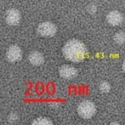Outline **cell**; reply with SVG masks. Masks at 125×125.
<instances>
[{
	"mask_svg": "<svg viewBox=\"0 0 125 125\" xmlns=\"http://www.w3.org/2000/svg\"><path fill=\"white\" fill-rule=\"evenodd\" d=\"M62 52L65 58L73 62L84 61L87 55V49L85 44L75 39H70L65 42Z\"/></svg>",
	"mask_w": 125,
	"mask_h": 125,
	"instance_id": "obj_1",
	"label": "cell"
},
{
	"mask_svg": "<svg viewBox=\"0 0 125 125\" xmlns=\"http://www.w3.org/2000/svg\"><path fill=\"white\" fill-rule=\"evenodd\" d=\"M96 106L90 100H86L82 101L77 108L78 114L84 119H91L96 113Z\"/></svg>",
	"mask_w": 125,
	"mask_h": 125,
	"instance_id": "obj_2",
	"label": "cell"
},
{
	"mask_svg": "<svg viewBox=\"0 0 125 125\" xmlns=\"http://www.w3.org/2000/svg\"><path fill=\"white\" fill-rule=\"evenodd\" d=\"M57 31V26L50 21L40 23L36 29L37 33L43 37H52L56 34Z\"/></svg>",
	"mask_w": 125,
	"mask_h": 125,
	"instance_id": "obj_3",
	"label": "cell"
},
{
	"mask_svg": "<svg viewBox=\"0 0 125 125\" xmlns=\"http://www.w3.org/2000/svg\"><path fill=\"white\" fill-rule=\"evenodd\" d=\"M23 52L21 47L18 45L10 46L6 52V58L10 62H16L21 60Z\"/></svg>",
	"mask_w": 125,
	"mask_h": 125,
	"instance_id": "obj_4",
	"label": "cell"
},
{
	"mask_svg": "<svg viewBox=\"0 0 125 125\" xmlns=\"http://www.w3.org/2000/svg\"><path fill=\"white\" fill-rule=\"evenodd\" d=\"M21 20V15L20 12L15 9L12 8L8 10L5 14V21L6 23L11 26H17Z\"/></svg>",
	"mask_w": 125,
	"mask_h": 125,
	"instance_id": "obj_5",
	"label": "cell"
},
{
	"mask_svg": "<svg viewBox=\"0 0 125 125\" xmlns=\"http://www.w3.org/2000/svg\"><path fill=\"white\" fill-rule=\"evenodd\" d=\"M59 74L65 79H72L77 76L78 71L71 65H62L59 69Z\"/></svg>",
	"mask_w": 125,
	"mask_h": 125,
	"instance_id": "obj_6",
	"label": "cell"
},
{
	"mask_svg": "<svg viewBox=\"0 0 125 125\" xmlns=\"http://www.w3.org/2000/svg\"><path fill=\"white\" fill-rule=\"evenodd\" d=\"M106 20L111 26H119L123 22L124 18L121 12H119L117 10H114L108 13L106 16Z\"/></svg>",
	"mask_w": 125,
	"mask_h": 125,
	"instance_id": "obj_7",
	"label": "cell"
},
{
	"mask_svg": "<svg viewBox=\"0 0 125 125\" xmlns=\"http://www.w3.org/2000/svg\"><path fill=\"white\" fill-rule=\"evenodd\" d=\"M29 61L34 66H39L44 62V57L40 52L33 51L29 55Z\"/></svg>",
	"mask_w": 125,
	"mask_h": 125,
	"instance_id": "obj_8",
	"label": "cell"
},
{
	"mask_svg": "<svg viewBox=\"0 0 125 125\" xmlns=\"http://www.w3.org/2000/svg\"><path fill=\"white\" fill-rule=\"evenodd\" d=\"M33 125H52V122L48 119V118H46V117H39L36 119H34L32 123Z\"/></svg>",
	"mask_w": 125,
	"mask_h": 125,
	"instance_id": "obj_9",
	"label": "cell"
},
{
	"mask_svg": "<svg viewBox=\"0 0 125 125\" xmlns=\"http://www.w3.org/2000/svg\"><path fill=\"white\" fill-rule=\"evenodd\" d=\"M114 40L117 44H123L125 42V33L124 31H119L115 33Z\"/></svg>",
	"mask_w": 125,
	"mask_h": 125,
	"instance_id": "obj_10",
	"label": "cell"
},
{
	"mask_svg": "<svg viewBox=\"0 0 125 125\" xmlns=\"http://www.w3.org/2000/svg\"><path fill=\"white\" fill-rule=\"evenodd\" d=\"M99 89L103 93H108L111 90V84L108 82H102L99 85Z\"/></svg>",
	"mask_w": 125,
	"mask_h": 125,
	"instance_id": "obj_11",
	"label": "cell"
},
{
	"mask_svg": "<svg viewBox=\"0 0 125 125\" xmlns=\"http://www.w3.org/2000/svg\"><path fill=\"white\" fill-rule=\"evenodd\" d=\"M18 120V116L15 113H11L7 116V121L10 124L15 123Z\"/></svg>",
	"mask_w": 125,
	"mask_h": 125,
	"instance_id": "obj_12",
	"label": "cell"
},
{
	"mask_svg": "<svg viewBox=\"0 0 125 125\" xmlns=\"http://www.w3.org/2000/svg\"><path fill=\"white\" fill-rule=\"evenodd\" d=\"M87 12L90 14H94L97 12V6L94 4H90L87 7Z\"/></svg>",
	"mask_w": 125,
	"mask_h": 125,
	"instance_id": "obj_13",
	"label": "cell"
},
{
	"mask_svg": "<svg viewBox=\"0 0 125 125\" xmlns=\"http://www.w3.org/2000/svg\"><path fill=\"white\" fill-rule=\"evenodd\" d=\"M122 69H123L124 72L125 73V61L123 62V64H122Z\"/></svg>",
	"mask_w": 125,
	"mask_h": 125,
	"instance_id": "obj_14",
	"label": "cell"
},
{
	"mask_svg": "<svg viewBox=\"0 0 125 125\" xmlns=\"http://www.w3.org/2000/svg\"><path fill=\"white\" fill-rule=\"evenodd\" d=\"M111 125H119V122H111Z\"/></svg>",
	"mask_w": 125,
	"mask_h": 125,
	"instance_id": "obj_15",
	"label": "cell"
}]
</instances>
